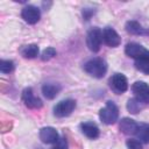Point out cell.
<instances>
[{"instance_id":"9a60e30c","label":"cell","mask_w":149,"mask_h":149,"mask_svg":"<svg viewBox=\"0 0 149 149\" xmlns=\"http://www.w3.org/2000/svg\"><path fill=\"white\" fill-rule=\"evenodd\" d=\"M38 47L37 44H28V45H23L20 49V54L24 57V58H35L36 56H38Z\"/></svg>"},{"instance_id":"7a4b0ae2","label":"cell","mask_w":149,"mask_h":149,"mask_svg":"<svg viewBox=\"0 0 149 149\" xmlns=\"http://www.w3.org/2000/svg\"><path fill=\"white\" fill-rule=\"evenodd\" d=\"M100 120L106 125H113L118 121L119 118V108L113 101H107L105 107L100 109L99 112Z\"/></svg>"},{"instance_id":"6da1fadb","label":"cell","mask_w":149,"mask_h":149,"mask_svg":"<svg viewBox=\"0 0 149 149\" xmlns=\"http://www.w3.org/2000/svg\"><path fill=\"white\" fill-rule=\"evenodd\" d=\"M84 70L86 73L94 78H102L107 72V63L100 57L92 58L84 64Z\"/></svg>"},{"instance_id":"2e32d148","label":"cell","mask_w":149,"mask_h":149,"mask_svg":"<svg viewBox=\"0 0 149 149\" xmlns=\"http://www.w3.org/2000/svg\"><path fill=\"white\" fill-rule=\"evenodd\" d=\"M139 140H141L143 143H149V125L141 123L137 127V130L135 133Z\"/></svg>"},{"instance_id":"d4e9b609","label":"cell","mask_w":149,"mask_h":149,"mask_svg":"<svg viewBox=\"0 0 149 149\" xmlns=\"http://www.w3.org/2000/svg\"><path fill=\"white\" fill-rule=\"evenodd\" d=\"M38 149H42V148H38Z\"/></svg>"},{"instance_id":"8992f818","label":"cell","mask_w":149,"mask_h":149,"mask_svg":"<svg viewBox=\"0 0 149 149\" xmlns=\"http://www.w3.org/2000/svg\"><path fill=\"white\" fill-rule=\"evenodd\" d=\"M109 86L116 94H121V93L126 92L128 88L127 78L122 73H114L109 78Z\"/></svg>"},{"instance_id":"7402d4cb","label":"cell","mask_w":149,"mask_h":149,"mask_svg":"<svg viewBox=\"0 0 149 149\" xmlns=\"http://www.w3.org/2000/svg\"><path fill=\"white\" fill-rule=\"evenodd\" d=\"M126 146L128 149H142V144L140 141L135 139H129L126 141Z\"/></svg>"},{"instance_id":"277c9868","label":"cell","mask_w":149,"mask_h":149,"mask_svg":"<svg viewBox=\"0 0 149 149\" xmlns=\"http://www.w3.org/2000/svg\"><path fill=\"white\" fill-rule=\"evenodd\" d=\"M74 108H76V101L73 99H65L59 101L54 107V114L57 118H65L69 116Z\"/></svg>"},{"instance_id":"5b68a950","label":"cell","mask_w":149,"mask_h":149,"mask_svg":"<svg viewBox=\"0 0 149 149\" xmlns=\"http://www.w3.org/2000/svg\"><path fill=\"white\" fill-rule=\"evenodd\" d=\"M125 52H126L127 56H129L132 58H135V59L149 57V50H147L144 47H142L141 44L135 43V42L128 43L125 48Z\"/></svg>"},{"instance_id":"ba28073f","label":"cell","mask_w":149,"mask_h":149,"mask_svg":"<svg viewBox=\"0 0 149 149\" xmlns=\"http://www.w3.org/2000/svg\"><path fill=\"white\" fill-rule=\"evenodd\" d=\"M21 16H22V19L27 23L35 24L36 22H38L40 17H41V12H40V8H37L36 6L28 5V6H26V7L22 8Z\"/></svg>"},{"instance_id":"8fae6325","label":"cell","mask_w":149,"mask_h":149,"mask_svg":"<svg viewBox=\"0 0 149 149\" xmlns=\"http://www.w3.org/2000/svg\"><path fill=\"white\" fill-rule=\"evenodd\" d=\"M38 136L43 143H56L59 140L57 130L52 127H43L40 130Z\"/></svg>"},{"instance_id":"5bb4252c","label":"cell","mask_w":149,"mask_h":149,"mask_svg":"<svg viewBox=\"0 0 149 149\" xmlns=\"http://www.w3.org/2000/svg\"><path fill=\"white\" fill-rule=\"evenodd\" d=\"M61 91V86L58 84H44L42 86V93L47 99H54Z\"/></svg>"},{"instance_id":"cb8c5ba5","label":"cell","mask_w":149,"mask_h":149,"mask_svg":"<svg viewBox=\"0 0 149 149\" xmlns=\"http://www.w3.org/2000/svg\"><path fill=\"white\" fill-rule=\"evenodd\" d=\"M94 13H95V10L92 9V8H84V9H83V16H84L85 20H90L91 16H92Z\"/></svg>"},{"instance_id":"e0dca14e","label":"cell","mask_w":149,"mask_h":149,"mask_svg":"<svg viewBox=\"0 0 149 149\" xmlns=\"http://www.w3.org/2000/svg\"><path fill=\"white\" fill-rule=\"evenodd\" d=\"M126 30L129 34H133V35H142V34H146L144 28H142V26L139 22H136V21H128L126 23Z\"/></svg>"},{"instance_id":"52a82bcc","label":"cell","mask_w":149,"mask_h":149,"mask_svg":"<svg viewBox=\"0 0 149 149\" xmlns=\"http://www.w3.org/2000/svg\"><path fill=\"white\" fill-rule=\"evenodd\" d=\"M132 91L135 98L142 101L144 105L149 104V85L144 81H135L132 85Z\"/></svg>"},{"instance_id":"4fadbf2b","label":"cell","mask_w":149,"mask_h":149,"mask_svg":"<svg viewBox=\"0 0 149 149\" xmlns=\"http://www.w3.org/2000/svg\"><path fill=\"white\" fill-rule=\"evenodd\" d=\"M120 130L123 133V134H127V135H130V134H135L136 130H137V127L139 125L129 119V118H123L121 121H120Z\"/></svg>"},{"instance_id":"ffe728a7","label":"cell","mask_w":149,"mask_h":149,"mask_svg":"<svg viewBox=\"0 0 149 149\" xmlns=\"http://www.w3.org/2000/svg\"><path fill=\"white\" fill-rule=\"evenodd\" d=\"M14 70V63L9 59H2L0 62V71L2 73H9Z\"/></svg>"},{"instance_id":"d6986e66","label":"cell","mask_w":149,"mask_h":149,"mask_svg":"<svg viewBox=\"0 0 149 149\" xmlns=\"http://www.w3.org/2000/svg\"><path fill=\"white\" fill-rule=\"evenodd\" d=\"M134 65L139 71H141V72H143L146 74H149V57L135 59Z\"/></svg>"},{"instance_id":"3957f363","label":"cell","mask_w":149,"mask_h":149,"mask_svg":"<svg viewBox=\"0 0 149 149\" xmlns=\"http://www.w3.org/2000/svg\"><path fill=\"white\" fill-rule=\"evenodd\" d=\"M101 42H102V30L98 27L91 28L86 35V44L88 49L93 52L99 51Z\"/></svg>"},{"instance_id":"30bf717a","label":"cell","mask_w":149,"mask_h":149,"mask_svg":"<svg viewBox=\"0 0 149 149\" xmlns=\"http://www.w3.org/2000/svg\"><path fill=\"white\" fill-rule=\"evenodd\" d=\"M102 40L104 42L111 47V48H115L121 43V37L119 36V34L111 27H106L102 30Z\"/></svg>"},{"instance_id":"ac0fdd59","label":"cell","mask_w":149,"mask_h":149,"mask_svg":"<svg viewBox=\"0 0 149 149\" xmlns=\"http://www.w3.org/2000/svg\"><path fill=\"white\" fill-rule=\"evenodd\" d=\"M143 107H144V104H143L142 101H140L139 99H136V98H132V99H129L128 102H127V109H128L132 114L139 113Z\"/></svg>"},{"instance_id":"7c38bea8","label":"cell","mask_w":149,"mask_h":149,"mask_svg":"<svg viewBox=\"0 0 149 149\" xmlns=\"http://www.w3.org/2000/svg\"><path fill=\"white\" fill-rule=\"evenodd\" d=\"M80 129H81L83 134L88 139L94 140L99 136V128L94 122H91V121L83 122V123H80Z\"/></svg>"},{"instance_id":"44dd1931","label":"cell","mask_w":149,"mask_h":149,"mask_svg":"<svg viewBox=\"0 0 149 149\" xmlns=\"http://www.w3.org/2000/svg\"><path fill=\"white\" fill-rule=\"evenodd\" d=\"M55 55H56V50H55L54 48L49 47V48H47V49H44V50H43V52H42V55H41V59L45 62V61L51 59Z\"/></svg>"},{"instance_id":"9c48e42d","label":"cell","mask_w":149,"mask_h":149,"mask_svg":"<svg viewBox=\"0 0 149 149\" xmlns=\"http://www.w3.org/2000/svg\"><path fill=\"white\" fill-rule=\"evenodd\" d=\"M22 100L24 102V105L28 107V108H31V109H37V108H41L42 107V100L38 98V97H35L34 93H33V90L30 87H27L23 90L22 92Z\"/></svg>"},{"instance_id":"603a6c76","label":"cell","mask_w":149,"mask_h":149,"mask_svg":"<svg viewBox=\"0 0 149 149\" xmlns=\"http://www.w3.org/2000/svg\"><path fill=\"white\" fill-rule=\"evenodd\" d=\"M51 149H68L66 140H65V139H59V140L55 143V146H54Z\"/></svg>"}]
</instances>
